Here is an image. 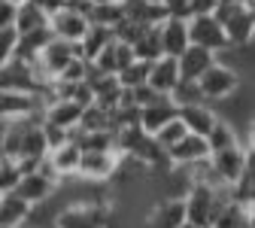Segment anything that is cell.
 Returning <instances> with one entry per match:
<instances>
[{"label":"cell","instance_id":"1","mask_svg":"<svg viewBox=\"0 0 255 228\" xmlns=\"http://www.w3.org/2000/svg\"><path fill=\"white\" fill-rule=\"evenodd\" d=\"M216 21L222 24L231 49L252 46L255 40V6L252 3H234V0H219L216 6Z\"/></svg>","mask_w":255,"mask_h":228},{"label":"cell","instance_id":"2","mask_svg":"<svg viewBox=\"0 0 255 228\" xmlns=\"http://www.w3.org/2000/svg\"><path fill=\"white\" fill-rule=\"evenodd\" d=\"M198 88L204 94L207 104H219V101H231V97L240 91V73L225 61H213L210 67L198 76Z\"/></svg>","mask_w":255,"mask_h":228},{"label":"cell","instance_id":"3","mask_svg":"<svg viewBox=\"0 0 255 228\" xmlns=\"http://www.w3.org/2000/svg\"><path fill=\"white\" fill-rule=\"evenodd\" d=\"M255 155L252 143H240V146H231V149H219V152H210L207 155V165H210V174L219 186H231L243 171H246V161Z\"/></svg>","mask_w":255,"mask_h":228},{"label":"cell","instance_id":"4","mask_svg":"<svg viewBox=\"0 0 255 228\" xmlns=\"http://www.w3.org/2000/svg\"><path fill=\"white\" fill-rule=\"evenodd\" d=\"M185 27H188V43L204 46V49H210L216 55L231 49V43L225 37V30H222V24L216 21V15H188Z\"/></svg>","mask_w":255,"mask_h":228},{"label":"cell","instance_id":"5","mask_svg":"<svg viewBox=\"0 0 255 228\" xmlns=\"http://www.w3.org/2000/svg\"><path fill=\"white\" fill-rule=\"evenodd\" d=\"M43 104L37 91H15V88H0V122L12 119H40Z\"/></svg>","mask_w":255,"mask_h":228},{"label":"cell","instance_id":"6","mask_svg":"<svg viewBox=\"0 0 255 228\" xmlns=\"http://www.w3.org/2000/svg\"><path fill=\"white\" fill-rule=\"evenodd\" d=\"M49 82L37 79L34 70V61H24V58H9L0 64V88H15V91H40Z\"/></svg>","mask_w":255,"mask_h":228},{"label":"cell","instance_id":"7","mask_svg":"<svg viewBox=\"0 0 255 228\" xmlns=\"http://www.w3.org/2000/svg\"><path fill=\"white\" fill-rule=\"evenodd\" d=\"M119 168V152L116 149H98V152H82L76 177L85 183H110Z\"/></svg>","mask_w":255,"mask_h":228},{"label":"cell","instance_id":"8","mask_svg":"<svg viewBox=\"0 0 255 228\" xmlns=\"http://www.w3.org/2000/svg\"><path fill=\"white\" fill-rule=\"evenodd\" d=\"M49 30H52V37H58V40L79 43L82 34L88 30V15L82 9H73V6H61V9L49 12Z\"/></svg>","mask_w":255,"mask_h":228},{"label":"cell","instance_id":"9","mask_svg":"<svg viewBox=\"0 0 255 228\" xmlns=\"http://www.w3.org/2000/svg\"><path fill=\"white\" fill-rule=\"evenodd\" d=\"M12 192L18 195L21 201H27L30 207H40V204L52 201V195L58 192V183H52L40 171H30V174H21V180H18V186Z\"/></svg>","mask_w":255,"mask_h":228},{"label":"cell","instance_id":"10","mask_svg":"<svg viewBox=\"0 0 255 228\" xmlns=\"http://www.w3.org/2000/svg\"><path fill=\"white\" fill-rule=\"evenodd\" d=\"M79 52H76V43H70V40H58V37H52L43 49H40V55H37V64L43 67V73L49 76V79H55L58 73H61V67L67 61H73Z\"/></svg>","mask_w":255,"mask_h":228},{"label":"cell","instance_id":"11","mask_svg":"<svg viewBox=\"0 0 255 228\" xmlns=\"http://www.w3.org/2000/svg\"><path fill=\"white\" fill-rule=\"evenodd\" d=\"M210 155V146H207V137L201 134H185L182 140H176L170 149H167V158H170V168H188V165H198Z\"/></svg>","mask_w":255,"mask_h":228},{"label":"cell","instance_id":"12","mask_svg":"<svg viewBox=\"0 0 255 228\" xmlns=\"http://www.w3.org/2000/svg\"><path fill=\"white\" fill-rule=\"evenodd\" d=\"M79 116H82V107L76 101H70V97H64V94H55L52 101L43 107V113H40L43 122H52V125L64 128V131L79 128Z\"/></svg>","mask_w":255,"mask_h":228},{"label":"cell","instance_id":"13","mask_svg":"<svg viewBox=\"0 0 255 228\" xmlns=\"http://www.w3.org/2000/svg\"><path fill=\"white\" fill-rule=\"evenodd\" d=\"M176 116H179V122L185 125V131H188V134H201V137H207V134H210V128H213L216 119H219V110H216L213 104L201 101V104L176 107Z\"/></svg>","mask_w":255,"mask_h":228},{"label":"cell","instance_id":"14","mask_svg":"<svg viewBox=\"0 0 255 228\" xmlns=\"http://www.w3.org/2000/svg\"><path fill=\"white\" fill-rule=\"evenodd\" d=\"M176 82H179V64H176V58L161 55V58L149 61V76H146L149 88H155L158 94H170Z\"/></svg>","mask_w":255,"mask_h":228},{"label":"cell","instance_id":"15","mask_svg":"<svg viewBox=\"0 0 255 228\" xmlns=\"http://www.w3.org/2000/svg\"><path fill=\"white\" fill-rule=\"evenodd\" d=\"M155 30H158V43H161V55L176 58V55L188 46V27H185V18L167 15Z\"/></svg>","mask_w":255,"mask_h":228},{"label":"cell","instance_id":"16","mask_svg":"<svg viewBox=\"0 0 255 228\" xmlns=\"http://www.w3.org/2000/svg\"><path fill=\"white\" fill-rule=\"evenodd\" d=\"M170 119H176V104L170 101L167 94H161L158 101H152V104H146V107H140V113H137V122H140V128L146 134H155L161 125H167Z\"/></svg>","mask_w":255,"mask_h":228},{"label":"cell","instance_id":"17","mask_svg":"<svg viewBox=\"0 0 255 228\" xmlns=\"http://www.w3.org/2000/svg\"><path fill=\"white\" fill-rule=\"evenodd\" d=\"M216 58H219L216 52H210V49H204V46H195V43H188V46L176 55L179 76H182V79H198Z\"/></svg>","mask_w":255,"mask_h":228},{"label":"cell","instance_id":"18","mask_svg":"<svg viewBox=\"0 0 255 228\" xmlns=\"http://www.w3.org/2000/svg\"><path fill=\"white\" fill-rule=\"evenodd\" d=\"M149 222L155 228H185V204L182 195H167L164 201H158L149 213Z\"/></svg>","mask_w":255,"mask_h":228},{"label":"cell","instance_id":"19","mask_svg":"<svg viewBox=\"0 0 255 228\" xmlns=\"http://www.w3.org/2000/svg\"><path fill=\"white\" fill-rule=\"evenodd\" d=\"M46 158H49V165L55 168V174H58L61 180H70V177H76V168H79L82 149H79V143H76V140H64L61 146L49 149V152H46Z\"/></svg>","mask_w":255,"mask_h":228},{"label":"cell","instance_id":"20","mask_svg":"<svg viewBox=\"0 0 255 228\" xmlns=\"http://www.w3.org/2000/svg\"><path fill=\"white\" fill-rule=\"evenodd\" d=\"M210 228H252V207H243L237 201H222Z\"/></svg>","mask_w":255,"mask_h":228},{"label":"cell","instance_id":"21","mask_svg":"<svg viewBox=\"0 0 255 228\" xmlns=\"http://www.w3.org/2000/svg\"><path fill=\"white\" fill-rule=\"evenodd\" d=\"M240 143H252V140H246L237 128H234V122H228V119H216V125L210 128V134H207V146H210V152H219V149H231V146H240Z\"/></svg>","mask_w":255,"mask_h":228},{"label":"cell","instance_id":"22","mask_svg":"<svg viewBox=\"0 0 255 228\" xmlns=\"http://www.w3.org/2000/svg\"><path fill=\"white\" fill-rule=\"evenodd\" d=\"M12 27L18 30V34L49 27V12H46L40 3H34V0H24V3L15 6V21H12Z\"/></svg>","mask_w":255,"mask_h":228},{"label":"cell","instance_id":"23","mask_svg":"<svg viewBox=\"0 0 255 228\" xmlns=\"http://www.w3.org/2000/svg\"><path fill=\"white\" fill-rule=\"evenodd\" d=\"M30 216V204L21 201L15 192H6V195H0V225H6V228H21Z\"/></svg>","mask_w":255,"mask_h":228},{"label":"cell","instance_id":"24","mask_svg":"<svg viewBox=\"0 0 255 228\" xmlns=\"http://www.w3.org/2000/svg\"><path fill=\"white\" fill-rule=\"evenodd\" d=\"M113 40V30L110 27H101V24H88V30L82 34V40L76 43V52H79V58H85V61H94V55H98L107 43Z\"/></svg>","mask_w":255,"mask_h":228},{"label":"cell","instance_id":"25","mask_svg":"<svg viewBox=\"0 0 255 228\" xmlns=\"http://www.w3.org/2000/svg\"><path fill=\"white\" fill-rule=\"evenodd\" d=\"M88 24H101V27H116L122 18H125V12H122V0H113V3H88Z\"/></svg>","mask_w":255,"mask_h":228},{"label":"cell","instance_id":"26","mask_svg":"<svg viewBox=\"0 0 255 228\" xmlns=\"http://www.w3.org/2000/svg\"><path fill=\"white\" fill-rule=\"evenodd\" d=\"M46 152H49V146H46V137H43V131H40V122H30V125L24 128L21 152H18V155H24V158H43Z\"/></svg>","mask_w":255,"mask_h":228},{"label":"cell","instance_id":"27","mask_svg":"<svg viewBox=\"0 0 255 228\" xmlns=\"http://www.w3.org/2000/svg\"><path fill=\"white\" fill-rule=\"evenodd\" d=\"M88 70H91V61H85V58H73V61H67L61 67V73L52 79V82H58V85H76V82H85L88 79Z\"/></svg>","mask_w":255,"mask_h":228},{"label":"cell","instance_id":"28","mask_svg":"<svg viewBox=\"0 0 255 228\" xmlns=\"http://www.w3.org/2000/svg\"><path fill=\"white\" fill-rule=\"evenodd\" d=\"M167 97H170L176 107H188V104H201L204 101V94L198 88V79H182V76H179V82L173 85V91Z\"/></svg>","mask_w":255,"mask_h":228},{"label":"cell","instance_id":"29","mask_svg":"<svg viewBox=\"0 0 255 228\" xmlns=\"http://www.w3.org/2000/svg\"><path fill=\"white\" fill-rule=\"evenodd\" d=\"M146 76H149V61H131V64H125V67L116 73V79H119V85L122 88H134V85H143L146 82Z\"/></svg>","mask_w":255,"mask_h":228},{"label":"cell","instance_id":"30","mask_svg":"<svg viewBox=\"0 0 255 228\" xmlns=\"http://www.w3.org/2000/svg\"><path fill=\"white\" fill-rule=\"evenodd\" d=\"M131 49H134V58H137V61H155V58H161V43H158V30H155V27H149L137 43H131Z\"/></svg>","mask_w":255,"mask_h":228},{"label":"cell","instance_id":"31","mask_svg":"<svg viewBox=\"0 0 255 228\" xmlns=\"http://www.w3.org/2000/svg\"><path fill=\"white\" fill-rule=\"evenodd\" d=\"M185 134H188V131H185V125H182V122H179V116H176V119H170L167 125H161V128H158V131H155L152 137H155V143H158V146L170 149V146H173L176 140H182Z\"/></svg>","mask_w":255,"mask_h":228},{"label":"cell","instance_id":"32","mask_svg":"<svg viewBox=\"0 0 255 228\" xmlns=\"http://www.w3.org/2000/svg\"><path fill=\"white\" fill-rule=\"evenodd\" d=\"M21 180V171H18V161L9 158V155H0V195H6L18 186Z\"/></svg>","mask_w":255,"mask_h":228},{"label":"cell","instance_id":"33","mask_svg":"<svg viewBox=\"0 0 255 228\" xmlns=\"http://www.w3.org/2000/svg\"><path fill=\"white\" fill-rule=\"evenodd\" d=\"M18 46V30L15 27H0V64L9 61Z\"/></svg>","mask_w":255,"mask_h":228},{"label":"cell","instance_id":"34","mask_svg":"<svg viewBox=\"0 0 255 228\" xmlns=\"http://www.w3.org/2000/svg\"><path fill=\"white\" fill-rule=\"evenodd\" d=\"M40 131H43V137H46V146H49V149L61 146L64 140H70V131H64V128H58V125H52V122H43V119H40Z\"/></svg>","mask_w":255,"mask_h":228},{"label":"cell","instance_id":"35","mask_svg":"<svg viewBox=\"0 0 255 228\" xmlns=\"http://www.w3.org/2000/svg\"><path fill=\"white\" fill-rule=\"evenodd\" d=\"M219 0H188V15H213Z\"/></svg>","mask_w":255,"mask_h":228},{"label":"cell","instance_id":"36","mask_svg":"<svg viewBox=\"0 0 255 228\" xmlns=\"http://www.w3.org/2000/svg\"><path fill=\"white\" fill-rule=\"evenodd\" d=\"M12 21H15V3L0 0V27H12Z\"/></svg>","mask_w":255,"mask_h":228},{"label":"cell","instance_id":"37","mask_svg":"<svg viewBox=\"0 0 255 228\" xmlns=\"http://www.w3.org/2000/svg\"><path fill=\"white\" fill-rule=\"evenodd\" d=\"M88 3L94 6V3H113V0H88Z\"/></svg>","mask_w":255,"mask_h":228},{"label":"cell","instance_id":"38","mask_svg":"<svg viewBox=\"0 0 255 228\" xmlns=\"http://www.w3.org/2000/svg\"><path fill=\"white\" fill-rule=\"evenodd\" d=\"M234 3H252V0H234Z\"/></svg>","mask_w":255,"mask_h":228},{"label":"cell","instance_id":"39","mask_svg":"<svg viewBox=\"0 0 255 228\" xmlns=\"http://www.w3.org/2000/svg\"><path fill=\"white\" fill-rule=\"evenodd\" d=\"M9 3H15V6H18V3H24V0H9Z\"/></svg>","mask_w":255,"mask_h":228},{"label":"cell","instance_id":"40","mask_svg":"<svg viewBox=\"0 0 255 228\" xmlns=\"http://www.w3.org/2000/svg\"><path fill=\"white\" fill-rule=\"evenodd\" d=\"M21 228H40V225H21Z\"/></svg>","mask_w":255,"mask_h":228},{"label":"cell","instance_id":"41","mask_svg":"<svg viewBox=\"0 0 255 228\" xmlns=\"http://www.w3.org/2000/svg\"><path fill=\"white\" fill-rule=\"evenodd\" d=\"M0 228H6V225H0Z\"/></svg>","mask_w":255,"mask_h":228}]
</instances>
